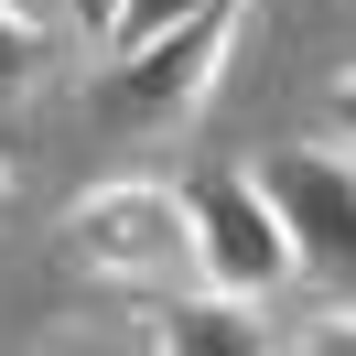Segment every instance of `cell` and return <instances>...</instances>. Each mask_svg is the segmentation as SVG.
<instances>
[{
    "label": "cell",
    "mask_w": 356,
    "mask_h": 356,
    "mask_svg": "<svg viewBox=\"0 0 356 356\" xmlns=\"http://www.w3.org/2000/svg\"><path fill=\"white\" fill-rule=\"evenodd\" d=\"M281 346H302V356H356V302H334V313H313V324H291Z\"/></svg>",
    "instance_id": "ba28073f"
},
{
    "label": "cell",
    "mask_w": 356,
    "mask_h": 356,
    "mask_svg": "<svg viewBox=\"0 0 356 356\" xmlns=\"http://www.w3.org/2000/svg\"><path fill=\"white\" fill-rule=\"evenodd\" d=\"M238 11H248V0H205L195 22H173V33H152V44L108 54V87H119V108H130V119H195L205 97H216V76H227Z\"/></svg>",
    "instance_id": "277c9868"
},
{
    "label": "cell",
    "mask_w": 356,
    "mask_h": 356,
    "mask_svg": "<svg viewBox=\"0 0 356 356\" xmlns=\"http://www.w3.org/2000/svg\"><path fill=\"white\" fill-rule=\"evenodd\" d=\"M0 216H11V173H0Z\"/></svg>",
    "instance_id": "8fae6325"
},
{
    "label": "cell",
    "mask_w": 356,
    "mask_h": 356,
    "mask_svg": "<svg viewBox=\"0 0 356 356\" xmlns=\"http://www.w3.org/2000/svg\"><path fill=\"white\" fill-rule=\"evenodd\" d=\"M184 216H195V281L205 291H238V302H270L291 270V238H281V205H270L259 173H195L184 184Z\"/></svg>",
    "instance_id": "7a4b0ae2"
},
{
    "label": "cell",
    "mask_w": 356,
    "mask_h": 356,
    "mask_svg": "<svg viewBox=\"0 0 356 356\" xmlns=\"http://www.w3.org/2000/svg\"><path fill=\"white\" fill-rule=\"evenodd\" d=\"M33 76H44V22L0 0V108H11V97H33Z\"/></svg>",
    "instance_id": "8992f818"
},
{
    "label": "cell",
    "mask_w": 356,
    "mask_h": 356,
    "mask_svg": "<svg viewBox=\"0 0 356 356\" xmlns=\"http://www.w3.org/2000/svg\"><path fill=\"white\" fill-rule=\"evenodd\" d=\"M140 334L173 346V356H259V346H281L270 302H238V291H162V313Z\"/></svg>",
    "instance_id": "5b68a950"
},
{
    "label": "cell",
    "mask_w": 356,
    "mask_h": 356,
    "mask_svg": "<svg viewBox=\"0 0 356 356\" xmlns=\"http://www.w3.org/2000/svg\"><path fill=\"white\" fill-rule=\"evenodd\" d=\"M76 11H87V22H108V0H76Z\"/></svg>",
    "instance_id": "30bf717a"
},
{
    "label": "cell",
    "mask_w": 356,
    "mask_h": 356,
    "mask_svg": "<svg viewBox=\"0 0 356 356\" xmlns=\"http://www.w3.org/2000/svg\"><path fill=\"white\" fill-rule=\"evenodd\" d=\"M270 205H281V238H291V270H302L324 302H356V152H291L259 162Z\"/></svg>",
    "instance_id": "3957f363"
},
{
    "label": "cell",
    "mask_w": 356,
    "mask_h": 356,
    "mask_svg": "<svg viewBox=\"0 0 356 356\" xmlns=\"http://www.w3.org/2000/svg\"><path fill=\"white\" fill-rule=\"evenodd\" d=\"M205 0H108V22H97V44L108 54H130V44H152V33H173V22H195Z\"/></svg>",
    "instance_id": "52a82bcc"
},
{
    "label": "cell",
    "mask_w": 356,
    "mask_h": 356,
    "mask_svg": "<svg viewBox=\"0 0 356 356\" xmlns=\"http://www.w3.org/2000/svg\"><path fill=\"white\" fill-rule=\"evenodd\" d=\"M324 108H334V130H346V152H356V76H334V97H324Z\"/></svg>",
    "instance_id": "9c48e42d"
},
{
    "label": "cell",
    "mask_w": 356,
    "mask_h": 356,
    "mask_svg": "<svg viewBox=\"0 0 356 356\" xmlns=\"http://www.w3.org/2000/svg\"><path fill=\"white\" fill-rule=\"evenodd\" d=\"M65 248L76 270H97V281L119 291H184V270H195V216H184L173 184H87V195L65 205Z\"/></svg>",
    "instance_id": "6da1fadb"
}]
</instances>
